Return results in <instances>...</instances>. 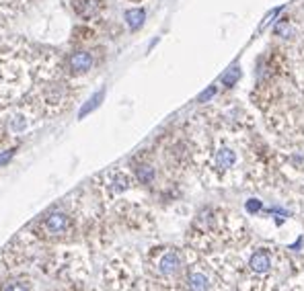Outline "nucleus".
<instances>
[{"label": "nucleus", "instance_id": "nucleus-1", "mask_svg": "<svg viewBox=\"0 0 304 291\" xmlns=\"http://www.w3.org/2000/svg\"><path fill=\"white\" fill-rule=\"evenodd\" d=\"M84 84L70 80L60 68V53L56 49H45L35 82L23 99L35 109L41 119H56L62 113H68L78 101Z\"/></svg>", "mask_w": 304, "mask_h": 291}, {"label": "nucleus", "instance_id": "nucleus-2", "mask_svg": "<svg viewBox=\"0 0 304 291\" xmlns=\"http://www.w3.org/2000/svg\"><path fill=\"white\" fill-rule=\"evenodd\" d=\"M43 51L23 37L0 35V109L21 101L31 90Z\"/></svg>", "mask_w": 304, "mask_h": 291}, {"label": "nucleus", "instance_id": "nucleus-3", "mask_svg": "<svg viewBox=\"0 0 304 291\" xmlns=\"http://www.w3.org/2000/svg\"><path fill=\"white\" fill-rule=\"evenodd\" d=\"M103 62V47L99 43L86 45H72L66 53H60V68L62 72L74 80L84 84V80L93 74Z\"/></svg>", "mask_w": 304, "mask_h": 291}, {"label": "nucleus", "instance_id": "nucleus-4", "mask_svg": "<svg viewBox=\"0 0 304 291\" xmlns=\"http://www.w3.org/2000/svg\"><path fill=\"white\" fill-rule=\"evenodd\" d=\"M68 7L80 25L99 29L107 19V0H68Z\"/></svg>", "mask_w": 304, "mask_h": 291}, {"label": "nucleus", "instance_id": "nucleus-5", "mask_svg": "<svg viewBox=\"0 0 304 291\" xmlns=\"http://www.w3.org/2000/svg\"><path fill=\"white\" fill-rule=\"evenodd\" d=\"M70 228H72V215L68 211L56 209L41 217V221L37 223V234H41L43 238H62L70 232Z\"/></svg>", "mask_w": 304, "mask_h": 291}, {"label": "nucleus", "instance_id": "nucleus-6", "mask_svg": "<svg viewBox=\"0 0 304 291\" xmlns=\"http://www.w3.org/2000/svg\"><path fill=\"white\" fill-rule=\"evenodd\" d=\"M97 187L105 197H115V195H121V193L132 187V177L124 170H109V172L101 174Z\"/></svg>", "mask_w": 304, "mask_h": 291}, {"label": "nucleus", "instance_id": "nucleus-7", "mask_svg": "<svg viewBox=\"0 0 304 291\" xmlns=\"http://www.w3.org/2000/svg\"><path fill=\"white\" fill-rule=\"evenodd\" d=\"M35 3V0H0V35Z\"/></svg>", "mask_w": 304, "mask_h": 291}, {"label": "nucleus", "instance_id": "nucleus-8", "mask_svg": "<svg viewBox=\"0 0 304 291\" xmlns=\"http://www.w3.org/2000/svg\"><path fill=\"white\" fill-rule=\"evenodd\" d=\"M236 164V152L230 148V146H220L214 154V166L220 170V172H226L230 170L232 166Z\"/></svg>", "mask_w": 304, "mask_h": 291}, {"label": "nucleus", "instance_id": "nucleus-9", "mask_svg": "<svg viewBox=\"0 0 304 291\" xmlns=\"http://www.w3.org/2000/svg\"><path fill=\"white\" fill-rule=\"evenodd\" d=\"M179 269H181V258H179V254L173 252V250L165 252V256L161 258V263H159V271H161L165 277H171V275H175Z\"/></svg>", "mask_w": 304, "mask_h": 291}, {"label": "nucleus", "instance_id": "nucleus-10", "mask_svg": "<svg viewBox=\"0 0 304 291\" xmlns=\"http://www.w3.org/2000/svg\"><path fill=\"white\" fill-rule=\"evenodd\" d=\"M249 267H251V271H255V273H267V271L271 269V256H269V252L257 250V252L251 256Z\"/></svg>", "mask_w": 304, "mask_h": 291}, {"label": "nucleus", "instance_id": "nucleus-11", "mask_svg": "<svg viewBox=\"0 0 304 291\" xmlns=\"http://www.w3.org/2000/svg\"><path fill=\"white\" fill-rule=\"evenodd\" d=\"M126 25L130 27V31H138L142 25H144V19H146V11L142 7H134V9H128L126 15Z\"/></svg>", "mask_w": 304, "mask_h": 291}, {"label": "nucleus", "instance_id": "nucleus-12", "mask_svg": "<svg viewBox=\"0 0 304 291\" xmlns=\"http://www.w3.org/2000/svg\"><path fill=\"white\" fill-rule=\"evenodd\" d=\"M103 96H105V90H99V92H95L93 96H90L88 101H84V105H82V107H80V111H78V119H84L88 113H93V111L101 105Z\"/></svg>", "mask_w": 304, "mask_h": 291}, {"label": "nucleus", "instance_id": "nucleus-13", "mask_svg": "<svg viewBox=\"0 0 304 291\" xmlns=\"http://www.w3.org/2000/svg\"><path fill=\"white\" fill-rule=\"evenodd\" d=\"M155 177H157L155 166H150V164H138L136 166V179L142 185H152L155 183Z\"/></svg>", "mask_w": 304, "mask_h": 291}, {"label": "nucleus", "instance_id": "nucleus-14", "mask_svg": "<svg viewBox=\"0 0 304 291\" xmlns=\"http://www.w3.org/2000/svg\"><path fill=\"white\" fill-rule=\"evenodd\" d=\"M210 283H208V277L204 273H191L189 275V289L191 291H208Z\"/></svg>", "mask_w": 304, "mask_h": 291}, {"label": "nucleus", "instance_id": "nucleus-15", "mask_svg": "<svg viewBox=\"0 0 304 291\" xmlns=\"http://www.w3.org/2000/svg\"><path fill=\"white\" fill-rule=\"evenodd\" d=\"M238 78H240V68H238V66H232V68H228V70L222 74V84L232 86V84H236Z\"/></svg>", "mask_w": 304, "mask_h": 291}, {"label": "nucleus", "instance_id": "nucleus-16", "mask_svg": "<svg viewBox=\"0 0 304 291\" xmlns=\"http://www.w3.org/2000/svg\"><path fill=\"white\" fill-rule=\"evenodd\" d=\"M15 152H17V148H9V150H5V152H0V166H7L11 160H13Z\"/></svg>", "mask_w": 304, "mask_h": 291}, {"label": "nucleus", "instance_id": "nucleus-17", "mask_svg": "<svg viewBox=\"0 0 304 291\" xmlns=\"http://www.w3.org/2000/svg\"><path fill=\"white\" fill-rule=\"evenodd\" d=\"M273 33L280 35V37H286V35L290 33V25H288V21L278 23V25H276V29H273Z\"/></svg>", "mask_w": 304, "mask_h": 291}, {"label": "nucleus", "instance_id": "nucleus-18", "mask_svg": "<svg viewBox=\"0 0 304 291\" xmlns=\"http://www.w3.org/2000/svg\"><path fill=\"white\" fill-rule=\"evenodd\" d=\"M214 94H216V86H210L208 90H204V92L197 96V101H199V103H206V101H208V99H212Z\"/></svg>", "mask_w": 304, "mask_h": 291}, {"label": "nucleus", "instance_id": "nucleus-19", "mask_svg": "<svg viewBox=\"0 0 304 291\" xmlns=\"http://www.w3.org/2000/svg\"><path fill=\"white\" fill-rule=\"evenodd\" d=\"M245 207H247V211H249V213H257L263 205H261V201H259V199H249Z\"/></svg>", "mask_w": 304, "mask_h": 291}, {"label": "nucleus", "instance_id": "nucleus-20", "mask_svg": "<svg viewBox=\"0 0 304 291\" xmlns=\"http://www.w3.org/2000/svg\"><path fill=\"white\" fill-rule=\"evenodd\" d=\"M3 291H29L25 285H21V283H17V281H11V283H7L5 287H3Z\"/></svg>", "mask_w": 304, "mask_h": 291}, {"label": "nucleus", "instance_id": "nucleus-21", "mask_svg": "<svg viewBox=\"0 0 304 291\" xmlns=\"http://www.w3.org/2000/svg\"><path fill=\"white\" fill-rule=\"evenodd\" d=\"M126 3H132V5H140V3H144V0H126Z\"/></svg>", "mask_w": 304, "mask_h": 291}]
</instances>
